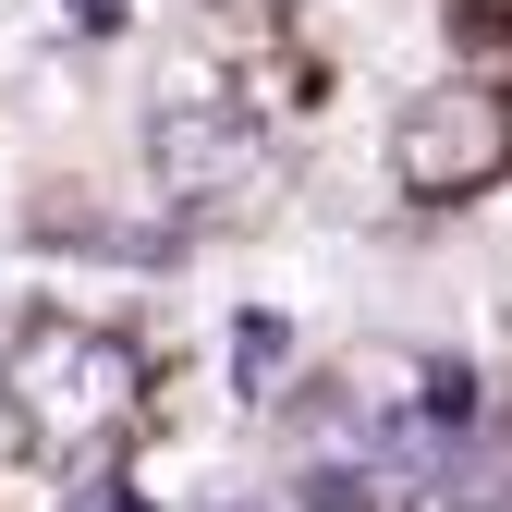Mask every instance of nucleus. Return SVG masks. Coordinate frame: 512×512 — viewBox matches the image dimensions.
Returning a JSON list of instances; mask_svg holds the SVG:
<instances>
[{"label":"nucleus","mask_w":512,"mask_h":512,"mask_svg":"<svg viewBox=\"0 0 512 512\" xmlns=\"http://www.w3.org/2000/svg\"><path fill=\"white\" fill-rule=\"evenodd\" d=\"M0 403H13V427L37 439L49 464L98 476L122 439H135L147 415V366L122 330H86V317H37V330L0 354Z\"/></svg>","instance_id":"obj_1"},{"label":"nucleus","mask_w":512,"mask_h":512,"mask_svg":"<svg viewBox=\"0 0 512 512\" xmlns=\"http://www.w3.org/2000/svg\"><path fill=\"white\" fill-rule=\"evenodd\" d=\"M500 171H512V98H488V86H427L391 122V183H403L415 208L488 196Z\"/></svg>","instance_id":"obj_2"},{"label":"nucleus","mask_w":512,"mask_h":512,"mask_svg":"<svg viewBox=\"0 0 512 512\" xmlns=\"http://www.w3.org/2000/svg\"><path fill=\"white\" fill-rule=\"evenodd\" d=\"M159 171L183 183V196H208V183L256 171V122H232V110H171L159 122Z\"/></svg>","instance_id":"obj_3"},{"label":"nucleus","mask_w":512,"mask_h":512,"mask_svg":"<svg viewBox=\"0 0 512 512\" xmlns=\"http://www.w3.org/2000/svg\"><path fill=\"white\" fill-rule=\"evenodd\" d=\"M305 512H378V488H391V476H378L366 452H342V439H330V452H305Z\"/></svg>","instance_id":"obj_4"},{"label":"nucleus","mask_w":512,"mask_h":512,"mask_svg":"<svg viewBox=\"0 0 512 512\" xmlns=\"http://www.w3.org/2000/svg\"><path fill=\"white\" fill-rule=\"evenodd\" d=\"M281 366H293V330H281V317H244V330H232V378H244V403L281 391Z\"/></svg>","instance_id":"obj_5"},{"label":"nucleus","mask_w":512,"mask_h":512,"mask_svg":"<svg viewBox=\"0 0 512 512\" xmlns=\"http://www.w3.org/2000/svg\"><path fill=\"white\" fill-rule=\"evenodd\" d=\"M61 13H74V25H98V37H110V25H122V0H61Z\"/></svg>","instance_id":"obj_7"},{"label":"nucleus","mask_w":512,"mask_h":512,"mask_svg":"<svg viewBox=\"0 0 512 512\" xmlns=\"http://www.w3.org/2000/svg\"><path fill=\"white\" fill-rule=\"evenodd\" d=\"M61 512H147V500L122 488V476H74V488H61Z\"/></svg>","instance_id":"obj_6"}]
</instances>
